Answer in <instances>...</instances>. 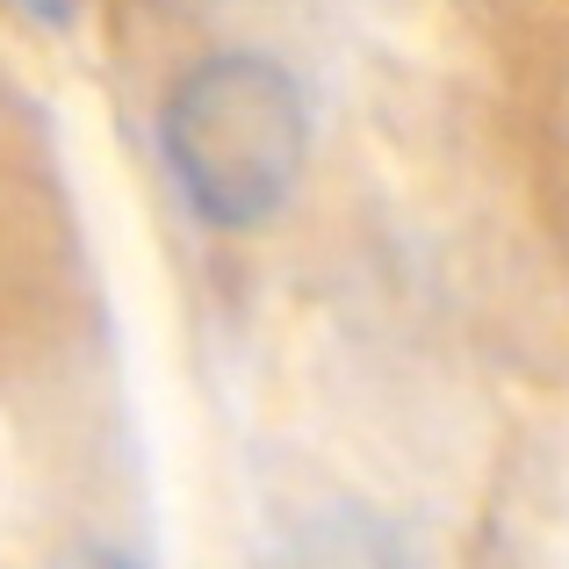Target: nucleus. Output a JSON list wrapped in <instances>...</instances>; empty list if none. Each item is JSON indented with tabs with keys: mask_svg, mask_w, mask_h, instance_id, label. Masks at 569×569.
<instances>
[{
	"mask_svg": "<svg viewBox=\"0 0 569 569\" xmlns=\"http://www.w3.org/2000/svg\"><path fill=\"white\" fill-rule=\"evenodd\" d=\"M167 173L181 181L188 209L223 231H252L296 194L310 152V116L303 87L260 51H223L202 58L173 87L159 116Z\"/></svg>",
	"mask_w": 569,
	"mask_h": 569,
	"instance_id": "1",
	"label": "nucleus"
},
{
	"mask_svg": "<svg viewBox=\"0 0 569 569\" xmlns=\"http://www.w3.org/2000/svg\"><path fill=\"white\" fill-rule=\"evenodd\" d=\"M274 569H403L397 533L361 505H325V512L296 519L281 541Z\"/></svg>",
	"mask_w": 569,
	"mask_h": 569,
	"instance_id": "2",
	"label": "nucleus"
},
{
	"mask_svg": "<svg viewBox=\"0 0 569 569\" xmlns=\"http://www.w3.org/2000/svg\"><path fill=\"white\" fill-rule=\"evenodd\" d=\"M51 569H138V562H123V556H109V548H72V556H58Z\"/></svg>",
	"mask_w": 569,
	"mask_h": 569,
	"instance_id": "3",
	"label": "nucleus"
}]
</instances>
